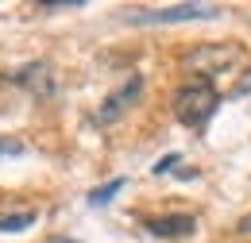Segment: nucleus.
<instances>
[{
    "label": "nucleus",
    "mask_w": 251,
    "mask_h": 243,
    "mask_svg": "<svg viewBox=\"0 0 251 243\" xmlns=\"http://www.w3.org/2000/svg\"><path fill=\"white\" fill-rule=\"evenodd\" d=\"M139 93H143V77H139V73H131V77H127V81H124L116 93H112V97H104V104L97 108L93 120H97V123H116V120L127 112V108L139 100Z\"/></svg>",
    "instance_id": "20e7f679"
},
{
    "label": "nucleus",
    "mask_w": 251,
    "mask_h": 243,
    "mask_svg": "<svg viewBox=\"0 0 251 243\" xmlns=\"http://www.w3.org/2000/svg\"><path fill=\"white\" fill-rule=\"evenodd\" d=\"M244 58V47L240 43H197L182 54V70L186 73H201V81H213L217 73L236 70Z\"/></svg>",
    "instance_id": "f03ea898"
},
{
    "label": "nucleus",
    "mask_w": 251,
    "mask_h": 243,
    "mask_svg": "<svg viewBox=\"0 0 251 243\" xmlns=\"http://www.w3.org/2000/svg\"><path fill=\"white\" fill-rule=\"evenodd\" d=\"M240 232H244V236H251V216H244V220H240Z\"/></svg>",
    "instance_id": "ddd939ff"
},
{
    "label": "nucleus",
    "mask_w": 251,
    "mask_h": 243,
    "mask_svg": "<svg viewBox=\"0 0 251 243\" xmlns=\"http://www.w3.org/2000/svg\"><path fill=\"white\" fill-rule=\"evenodd\" d=\"M124 185H127L124 178H112V182H104V185H97V189H89V205H93V209L108 205V201H112V197H116Z\"/></svg>",
    "instance_id": "6e6552de"
},
{
    "label": "nucleus",
    "mask_w": 251,
    "mask_h": 243,
    "mask_svg": "<svg viewBox=\"0 0 251 243\" xmlns=\"http://www.w3.org/2000/svg\"><path fill=\"white\" fill-rule=\"evenodd\" d=\"M62 8H81V0H58V4H43V12H62Z\"/></svg>",
    "instance_id": "f8f14e48"
},
{
    "label": "nucleus",
    "mask_w": 251,
    "mask_h": 243,
    "mask_svg": "<svg viewBox=\"0 0 251 243\" xmlns=\"http://www.w3.org/2000/svg\"><path fill=\"white\" fill-rule=\"evenodd\" d=\"M220 8L217 4H170V8H131L124 20L127 24H143V27H155V24H189V20H217Z\"/></svg>",
    "instance_id": "7ed1b4c3"
},
{
    "label": "nucleus",
    "mask_w": 251,
    "mask_h": 243,
    "mask_svg": "<svg viewBox=\"0 0 251 243\" xmlns=\"http://www.w3.org/2000/svg\"><path fill=\"white\" fill-rule=\"evenodd\" d=\"M178 162H182V154H166V158H158V162H155V174H170Z\"/></svg>",
    "instance_id": "9b49d317"
},
{
    "label": "nucleus",
    "mask_w": 251,
    "mask_h": 243,
    "mask_svg": "<svg viewBox=\"0 0 251 243\" xmlns=\"http://www.w3.org/2000/svg\"><path fill=\"white\" fill-rule=\"evenodd\" d=\"M24 151V143L20 139H12V135H0V158H12V154Z\"/></svg>",
    "instance_id": "1a4fd4ad"
},
{
    "label": "nucleus",
    "mask_w": 251,
    "mask_h": 243,
    "mask_svg": "<svg viewBox=\"0 0 251 243\" xmlns=\"http://www.w3.org/2000/svg\"><path fill=\"white\" fill-rule=\"evenodd\" d=\"M47 243H77V240H66V236H54V240H47Z\"/></svg>",
    "instance_id": "4468645a"
},
{
    "label": "nucleus",
    "mask_w": 251,
    "mask_h": 243,
    "mask_svg": "<svg viewBox=\"0 0 251 243\" xmlns=\"http://www.w3.org/2000/svg\"><path fill=\"white\" fill-rule=\"evenodd\" d=\"M35 209H20V213H0V232H27L35 224Z\"/></svg>",
    "instance_id": "0eeeda50"
},
{
    "label": "nucleus",
    "mask_w": 251,
    "mask_h": 243,
    "mask_svg": "<svg viewBox=\"0 0 251 243\" xmlns=\"http://www.w3.org/2000/svg\"><path fill=\"white\" fill-rule=\"evenodd\" d=\"M232 97H251V66L240 73V81H236V89H232Z\"/></svg>",
    "instance_id": "9d476101"
},
{
    "label": "nucleus",
    "mask_w": 251,
    "mask_h": 243,
    "mask_svg": "<svg viewBox=\"0 0 251 243\" xmlns=\"http://www.w3.org/2000/svg\"><path fill=\"white\" fill-rule=\"evenodd\" d=\"M143 228L151 236H158V240H186V236L197 232V220L189 213H170V216H147Z\"/></svg>",
    "instance_id": "423d86ee"
},
{
    "label": "nucleus",
    "mask_w": 251,
    "mask_h": 243,
    "mask_svg": "<svg viewBox=\"0 0 251 243\" xmlns=\"http://www.w3.org/2000/svg\"><path fill=\"white\" fill-rule=\"evenodd\" d=\"M220 108V93L213 81H189V85H182V89L174 93V116H178V123H186V127H193V131H201L205 123L217 116Z\"/></svg>",
    "instance_id": "f257e3e1"
},
{
    "label": "nucleus",
    "mask_w": 251,
    "mask_h": 243,
    "mask_svg": "<svg viewBox=\"0 0 251 243\" xmlns=\"http://www.w3.org/2000/svg\"><path fill=\"white\" fill-rule=\"evenodd\" d=\"M12 81H16L20 89H27L31 97H39V100L54 97V89H58V81H54V70H50L47 62H27V66H20V70L12 73Z\"/></svg>",
    "instance_id": "39448f33"
}]
</instances>
